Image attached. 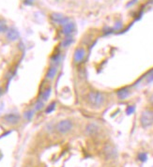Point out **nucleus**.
I'll use <instances>...</instances> for the list:
<instances>
[{"label":"nucleus","instance_id":"nucleus-1","mask_svg":"<svg viewBox=\"0 0 153 167\" xmlns=\"http://www.w3.org/2000/svg\"><path fill=\"white\" fill-rule=\"evenodd\" d=\"M105 100L106 98H105L104 93L98 90H90L87 94V102L94 109H98L103 106Z\"/></svg>","mask_w":153,"mask_h":167},{"label":"nucleus","instance_id":"nucleus-2","mask_svg":"<svg viewBox=\"0 0 153 167\" xmlns=\"http://www.w3.org/2000/svg\"><path fill=\"white\" fill-rule=\"evenodd\" d=\"M73 128V122L70 119H63L60 120L55 126V130L58 133L60 134H66L69 133Z\"/></svg>","mask_w":153,"mask_h":167},{"label":"nucleus","instance_id":"nucleus-3","mask_svg":"<svg viewBox=\"0 0 153 167\" xmlns=\"http://www.w3.org/2000/svg\"><path fill=\"white\" fill-rule=\"evenodd\" d=\"M140 124L144 129L149 128L153 124V112L150 110H145L140 116Z\"/></svg>","mask_w":153,"mask_h":167},{"label":"nucleus","instance_id":"nucleus-4","mask_svg":"<svg viewBox=\"0 0 153 167\" xmlns=\"http://www.w3.org/2000/svg\"><path fill=\"white\" fill-rule=\"evenodd\" d=\"M87 55V52L84 47H78L75 49L73 54V62L76 65H80L82 62L85 60Z\"/></svg>","mask_w":153,"mask_h":167},{"label":"nucleus","instance_id":"nucleus-5","mask_svg":"<svg viewBox=\"0 0 153 167\" xmlns=\"http://www.w3.org/2000/svg\"><path fill=\"white\" fill-rule=\"evenodd\" d=\"M103 152H104V156L107 160H116L117 158V150L116 148L112 146V145H107L105 146L104 149H103Z\"/></svg>","mask_w":153,"mask_h":167},{"label":"nucleus","instance_id":"nucleus-6","mask_svg":"<svg viewBox=\"0 0 153 167\" xmlns=\"http://www.w3.org/2000/svg\"><path fill=\"white\" fill-rule=\"evenodd\" d=\"M50 18H51V20L54 23H58V25H61V26H64L65 23H67L69 21V19L68 17L64 16L62 13H59V12H53V13H51Z\"/></svg>","mask_w":153,"mask_h":167},{"label":"nucleus","instance_id":"nucleus-7","mask_svg":"<svg viewBox=\"0 0 153 167\" xmlns=\"http://www.w3.org/2000/svg\"><path fill=\"white\" fill-rule=\"evenodd\" d=\"M75 30H76L75 23L72 21H69L67 23H65L64 26H62V34L65 35L66 37L72 36V34L74 33Z\"/></svg>","mask_w":153,"mask_h":167},{"label":"nucleus","instance_id":"nucleus-8","mask_svg":"<svg viewBox=\"0 0 153 167\" xmlns=\"http://www.w3.org/2000/svg\"><path fill=\"white\" fill-rule=\"evenodd\" d=\"M20 115L17 114H8L3 116V120L9 125H16L20 122Z\"/></svg>","mask_w":153,"mask_h":167},{"label":"nucleus","instance_id":"nucleus-9","mask_svg":"<svg viewBox=\"0 0 153 167\" xmlns=\"http://www.w3.org/2000/svg\"><path fill=\"white\" fill-rule=\"evenodd\" d=\"M99 133V126L95 123H90L86 128V134L87 136H95Z\"/></svg>","mask_w":153,"mask_h":167},{"label":"nucleus","instance_id":"nucleus-10","mask_svg":"<svg viewBox=\"0 0 153 167\" xmlns=\"http://www.w3.org/2000/svg\"><path fill=\"white\" fill-rule=\"evenodd\" d=\"M130 94H131V91L128 87H121L116 91V96L120 101L126 100L129 96H130Z\"/></svg>","mask_w":153,"mask_h":167},{"label":"nucleus","instance_id":"nucleus-11","mask_svg":"<svg viewBox=\"0 0 153 167\" xmlns=\"http://www.w3.org/2000/svg\"><path fill=\"white\" fill-rule=\"evenodd\" d=\"M19 32L14 29V28H9L8 31L6 32V37L9 41H14L19 39Z\"/></svg>","mask_w":153,"mask_h":167},{"label":"nucleus","instance_id":"nucleus-12","mask_svg":"<svg viewBox=\"0 0 153 167\" xmlns=\"http://www.w3.org/2000/svg\"><path fill=\"white\" fill-rule=\"evenodd\" d=\"M51 94H52V87H45L41 93V96H40V99L43 101H48V99L50 98L51 96Z\"/></svg>","mask_w":153,"mask_h":167},{"label":"nucleus","instance_id":"nucleus-13","mask_svg":"<svg viewBox=\"0 0 153 167\" xmlns=\"http://www.w3.org/2000/svg\"><path fill=\"white\" fill-rule=\"evenodd\" d=\"M57 73V67L56 66H51L48 70H47V73H46V79H48V80H53L55 75Z\"/></svg>","mask_w":153,"mask_h":167},{"label":"nucleus","instance_id":"nucleus-14","mask_svg":"<svg viewBox=\"0 0 153 167\" xmlns=\"http://www.w3.org/2000/svg\"><path fill=\"white\" fill-rule=\"evenodd\" d=\"M61 62V54L58 52V53H55L52 56H51V63L53 64V66H56Z\"/></svg>","mask_w":153,"mask_h":167},{"label":"nucleus","instance_id":"nucleus-15","mask_svg":"<svg viewBox=\"0 0 153 167\" xmlns=\"http://www.w3.org/2000/svg\"><path fill=\"white\" fill-rule=\"evenodd\" d=\"M74 40L73 38L72 37V36H69V37H66L60 43V46L62 47V48H67V47L70 46L73 43Z\"/></svg>","mask_w":153,"mask_h":167},{"label":"nucleus","instance_id":"nucleus-16","mask_svg":"<svg viewBox=\"0 0 153 167\" xmlns=\"http://www.w3.org/2000/svg\"><path fill=\"white\" fill-rule=\"evenodd\" d=\"M34 113H35V110H27L23 113V117H25L26 120L30 121L32 117L34 116Z\"/></svg>","mask_w":153,"mask_h":167},{"label":"nucleus","instance_id":"nucleus-17","mask_svg":"<svg viewBox=\"0 0 153 167\" xmlns=\"http://www.w3.org/2000/svg\"><path fill=\"white\" fill-rule=\"evenodd\" d=\"M43 106H44V101H41V99H39L34 105V110L35 111H41L43 108Z\"/></svg>","mask_w":153,"mask_h":167},{"label":"nucleus","instance_id":"nucleus-18","mask_svg":"<svg viewBox=\"0 0 153 167\" xmlns=\"http://www.w3.org/2000/svg\"><path fill=\"white\" fill-rule=\"evenodd\" d=\"M8 26L5 21L0 19V33H6L8 31Z\"/></svg>","mask_w":153,"mask_h":167},{"label":"nucleus","instance_id":"nucleus-19","mask_svg":"<svg viewBox=\"0 0 153 167\" xmlns=\"http://www.w3.org/2000/svg\"><path fill=\"white\" fill-rule=\"evenodd\" d=\"M55 106H56V102H55V101L51 102L48 106H47V108H46V110H45V113H46V114H50V113H52V112L55 109Z\"/></svg>","mask_w":153,"mask_h":167},{"label":"nucleus","instance_id":"nucleus-20","mask_svg":"<svg viewBox=\"0 0 153 167\" xmlns=\"http://www.w3.org/2000/svg\"><path fill=\"white\" fill-rule=\"evenodd\" d=\"M138 160L142 162H145L148 161V154L146 152H141L138 154Z\"/></svg>","mask_w":153,"mask_h":167},{"label":"nucleus","instance_id":"nucleus-21","mask_svg":"<svg viewBox=\"0 0 153 167\" xmlns=\"http://www.w3.org/2000/svg\"><path fill=\"white\" fill-rule=\"evenodd\" d=\"M152 82H153V69L147 75V78H146V83L147 84H150Z\"/></svg>","mask_w":153,"mask_h":167},{"label":"nucleus","instance_id":"nucleus-22","mask_svg":"<svg viewBox=\"0 0 153 167\" xmlns=\"http://www.w3.org/2000/svg\"><path fill=\"white\" fill-rule=\"evenodd\" d=\"M134 111H135V107H134L133 105L128 106V107H127V109H126V113H127V115H132V114H133V113H134Z\"/></svg>","mask_w":153,"mask_h":167},{"label":"nucleus","instance_id":"nucleus-23","mask_svg":"<svg viewBox=\"0 0 153 167\" xmlns=\"http://www.w3.org/2000/svg\"><path fill=\"white\" fill-rule=\"evenodd\" d=\"M122 28V23H120V22H119V23H116V27H115V30H119V29H121Z\"/></svg>","mask_w":153,"mask_h":167},{"label":"nucleus","instance_id":"nucleus-24","mask_svg":"<svg viewBox=\"0 0 153 167\" xmlns=\"http://www.w3.org/2000/svg\"><path fill=\"white\" fill-rule=\"evenodd\" d=\"M33 2H34V0H23V3H25L26 5H28V6L32 5Z\"/></svg>","mask_w":153,"mask_h":167},{"label":"nucleus","instance_id":"nucleus-25","mask_svg":"<svg viewBox=\"0 0 153 167\" xmlns=\"http://www.w3.org/2000/svg\"><path fill=\"white\" fill-rule=\"evenodd\" d=\"M149 102H150V104L153 106V93L150 95V97H149Z\"/></svg>","mask_w":153,"mask_h":167},{"label":"nucleus","instance_id":"nucleus-26","mask_svg":"<svg viewBox=\"0 0 153 167\" xmlns=\"http://www.w3.org/2000/svg\"><path fill=\"white\" fill-rule=\"evenodd\" d=\"M1 95H2V88L0 87V96H1Z\"/></svg>","mask_w":153,"mask_h":167}]
</instances>
